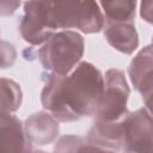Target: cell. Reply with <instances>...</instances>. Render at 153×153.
<instances>
[{
	"label": "cell",
	"mask_w": 153,
	"mask_h": 153,
	"mask_svg": "<svg viewBox=\"0 0 153 153\" xmlns=\"http://www.w3.org/2000/svg\"><path fill=\"white\" fill-rule=\"evenodd\" d=\"M20 0H0V16H11L19 7Z\"/></svg>",
	"instance_id": "cell-14"
},
{
	"label": "cell",
	"mask_w": 153,
	"mask_h": 153,
	"mask_svg": "<svg viewBox=\"0 0 153 153\" xmlns=\"http://www.w3.org/2000/svg\"><path fill=\"white\" fill-rule=\"evenodd\" d=\"M43 108L59 122H73L94 115L103 92L104 76L90 62H81L68 74H42Z\"/></svg>",
	"instance_id": "cell-1"
},
{
	"label": "cell",
	"mask_w": 153,
	"mask_h": 153,
	"mask_svg": "<svg viewBox=\"0 0 153 153\" xmlns=\"http://www.w3.org/2000/svg\"><path fill=\"white\" fill-rule=\"evenodd\" d=\"M26 143L22 122L11 112H0V152H25Z\"/></svg>",
	"instance_id": "cell-7"
},
{
	"label": "cell",
	"mask_w": 153,
	"mask_h": 153,
	"mask_svg": "<svg viewBox=\"0 0 153 153\" xmlns=\"http://www.w3.org/2000/svg\"><path fill=\"white\" fill-rule=\"evenodd\" d=\"M106 22H131L135 16L136 0H99Z\"/></svg>",
	"instance_id": "cell-10"
},
{
	"label": "cell",
	"mask_w": 153,
	"mask_h": 153,
	"mask_svg": "<svg viewBox=\"0 0 153 153\" xmlns=\"http://www.w3.org/2000/svg\"><path fill=\"white\" fill-rule=\"evenodd\" d=\"M17 53L12 44L0 39V68H8L16 61Z\"/></svg>",
	"instance_id": "cell-13"
},
{
	"label": "cell",
	"mask_w": 153,
	"mask_h": 153,
	"mask_svg": "<svg viewBox=\"0 0 153 153\" xmlns=\"http://www.w3.org/2000/svg\"><path fill=\"white\" fill-rule=\"evenodd\" d=\"M56 152H85V151H99L97 147L88 143L80 136L65 135L61 136L54 148Z\"/></svg>",
	"instance_id": "cell-12"
},
{
	"label": "cell",
	"mask_w": 153,
	"mask_h": 153,
	"mask_svg": "<svg viewBox=\"0 0 153 153\" xmlns=\"http://www.w3.org/2000/svg\"><path fill=\"white\" fill-rule=\"evenodd\" d=\"M129 87L123 72L109 69L104 76L103 92L96 109V120L105 123H118L128 115L127 100Z\"/></svg>",
	"instance_id": "cell-4"
},
{
	"label": "cell",
	"mask_w": 153,
	"mask_h": 153,
	"mask_svg": "<svg viewBox=\"0 0 153 153\" xmlns=\"http://www.w3.org/2000/svg\"><path fill=\"white\" fill-rule=\"evenodd\" d=\"M22 91L19 85L6 78L0 79V112H13L20 108Z\"/></svg>",
	"instance_id": "cell-11"
},
{
	"label": "cell",
	"mask_w": 153,
	"mask_h": 153,
	"mask_svg": "<svg viewBox=\"0 0 153 153\" xmlns=\"http://www.w3.org/2000/svg\"><path fill=\"white\" fill-rule=\"evenodd\" d=\"M104 36L116 50L131 54L139 44L137 32L131 22H106Z\"/></svg>",
	"instance_id": "cell-9"
},
{
	"label": "cell",
	"mask_w": 153,
	"mask_h": 153,
	"mask_svg": "<svg viewBox=\"0 0 153 153\" xmlns=\"http://www.w3.org/2000/svg\"><path fill=\"white\" fill-rule=\"evenodd\" d=\"M104 20L94 0H27L19 29L24 41L37 45L44 43L56 30L99 32Z\"/></svg>",
	"instance_id": "cell-2"
},
{
	"label": "cell",
	"mask_w": 153,
	"mask_h": 153,
	"mask_svg": "<svg viewBox=\"0 0 153 153\" xmlns=\"http://www.w3.org/2000/svg\"><path fill=\"white\" fill-rule=\"evenodd\" d=\"M59 121L44 111L31 115L24 126L26 142L36 146H45L54 142L59 136Z\"/></svg>",
	"instance_id": "cell-6"
},
{
	"label": "cell",
	"mask_w": 153,
	"mask_h": 153,
	"mask_svg": "<svg viewBox=\"0 0 153 153\" xmlns=\"http://www.w3.org/2000/svg\"><path fill=\"white\" fill-rule=\"evenodd\" d=\"M129 75L135 88L147 97V105L149 106L152 92V50L151 45L142 49L131 61L129 66Z\"/></svg>",
	"instance_id": "cell-8"
},
{
	"label": "cell",
	"mask_w": 153,
	"mask_h": 153,
	"mask_svg": "<svg viewBox=\"0 0 153 153\" xmlns=\"http://www.w3.org/2000/svg\"><path fill=\"white\" fill-rule=\"evenodd\" d=\"M152 117L147 109L128 112L122 122L121 149L126 152L152 151Z\"/></svg>",
	"instance_id": "cell-5"
},
{
	"label": "cell",
	"mask_w": 153,
	"mask_h": 153,
	"mask_svg": "<svg viewBox=\"0 0 153 153\" xmlns=\"http://www.w3.org/2000/svg\"><path fill=\"white\" fill-rule=\"evenodd\" d=\"M38 59L42 66L57 75L68 74L84 54V39L74 31L54 32L39 48Z\"/></svg>",
	"instance_id": "cell-3"
}]
</instances>
